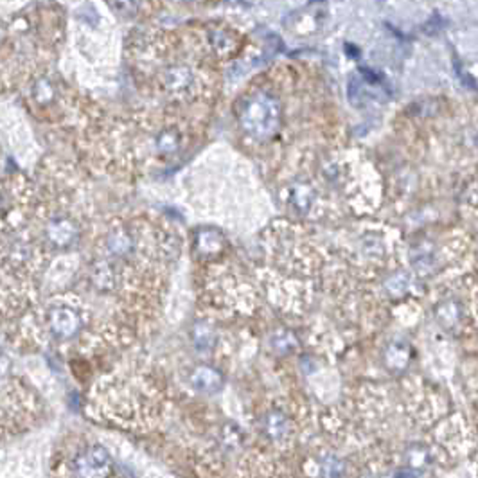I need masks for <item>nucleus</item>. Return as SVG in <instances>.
Wrapping results in <instances>:
<instances>
[{
  "label": "nucleus",
  "instance_id": "f257e3e1",
  "mask_svg": "<svg viewBox=\"0 0 478 478\" xmlns=\"http://www.w3.org/2000/svg\"><path fill=\"white\" fill-rule=\"evenodd\" d=\"M71 470L74 478H110L114 473L112 455L101 444H90L74 455Z\"/></svg>",
  "mask_w": 478,
  "mask_h": 478
},
{
  "label": "nucleus",
  "instance_id": "f03ea898",
  "mask_svg": "<svg viewBox=\"0 0 478 478\" xmlns=\"http://www.w3.org/2000/svg\"><path fill=\"white\" fill-rule=\"evenodd\" d=\"M45 324L54 338L71 340L83 329V317L67 304H52L45 310Z\"/></svg>",
  "mask_w": 478,
  "mask_h": 478
},
{
  "label": "nucleus",
  "instance_id": "7ed1b4c3",
  "mask_svg": "<svg viewBox=\"0 0 478 478\" xmlns=\"http://www.w3.org/2000/svg\"><path fill=\"white\" fill-rule=\"evenodd\" d=\"M45 235H47L49 243L54 245L56 248H68L80 238V228L72 219L54 218L47 223Z\"/></svg>",
  "mask_w": 478,
  "mask_h": 478
},
{
  "label": "nucleus",
  "instance_id": "20e7f679",
  "mask_svg": "<svg viewBox=\"0 0 478 478\" xmlns=\"http://www.w3.org/2000/svg\"><path fill=\"white\" fill-rule=\"evenodd\" d=\"M189 383L195 391L204 392V394H216L223 388V376L214 367L198 365L192 369Z\"/></svg>",
  "mask_w": 478,
  "mask_h": 478
},
{
  "label": "nucleus",
  "instance_id": "39448f33",
  "mask_svg": "<svg viewBox=\"0 0 478 478\" xmlns=\"http://www.w3.org/2000/svg\"><path fill=\"white\" fill-rule=\"evenodd\" d=\"M412 360V347L405 340H392L383 351V363L394 374H401L408 369Z\"/></svg>",
  "mask_w": 478,
  "mask_h": 478
},
{
  "label": "nucleus",
  "instance_id": "423d86ee",
  "mask_svg": "<svg viewBox=\"0 0 478 478\" xmlns=\"http://www.w3.org/2000/svg\"><path fill=\"white\" fill-rule=\"evenodd\" d=\"M435 319L444 329L451 331L458 326V324L462 322L464 319V310L462 306L457 302V300L446 299L443 302H439L437 307H435Z\"/></svg>",
  "mask_w": 478,
  "mask_h": 478
},
{
  "label": "nucleus",
  "instance_id": "0eeeda50",
  "mask_svg": "<svg viewBox=\"0 0 478 478\" xmlns=\"http://www.w3.org/2000/svg\"><path fill=\"white\" fill-rule=\"evenodd\" d=\"M108 252L116 257H128L135 252V239L126 228H117L106 238Z\"/></svg>",
  "mask_w": 478,
  "mask_h": 478
},
{
  "label": "nucleus",
  "instance_id": "6e6552de",
  "mask_svg": "<svg viewBox=\"0 0 478 478\" xmlns=\"http://www.w3.org/2000/svg\"><path fill=\"white\" fill-rule=\"evenodd\" d=\"M263 430L268 439L279 443V441H283L286 437L288 431H290V421H288V417L281 410H271L264 415Z\"/></svg>",
  "mask_w": 478,
  "mask_h": 478
},
{
  "label": "nucleus",
  "instance_id": "1a4fd4ad",
  "mask_svg": "<svg viewBox=\"0 0 478 478\" xmlns=\"http://www.w3.org/2000/svg\"><path fill=\"white\" fill-rule=\"evenodd\" d=\"M92 283L97 290L110 291L116 288V270L108 261H99L92 268Z\"/></svg>",
  "mask_w": 478,
  "mask_h": 478
},
{
  "label": "nucleus",
  "instance_id": "9d476101",
  "mask_svg": "<svg viewBox=\"0 0 478 478\" xmlns=\"http://www.w3.org/2000/svg\"><path fill=\"white\" fill-rule=\"evenodd\" d=\"M192 342L198 351H211L216 345V333L209 324L198 322L192 327Z\"/></svg>",
  "mask_w": 478,
  "mask_h": 478
},
{
  "label": "nucleus",
  "instance_id": "9b49d317",
  "mask_svg": "<svg viewBox=\"0 0 478 478\" xmlns=\"http://www.w3.org/2000/svg\"><path fill=\"white\" fill-rule=\"evenodd\" d=\"M271 347H274L279 355H291V353L297 351L299 340H297V336L293 335L291 331H279V333H275L274 338H271Z\"/></svg>",
  "mask_w": 478,
  "mask_h": 478
},
{
  "label": "nucleus",
  "instance_id": "f8f14e48",
  "mask_svg": "<svg viewBox=\"0 0 478 478\" xmlns=\"http://www.w3.org/2000/svg\"><path fill=\"white\" fill-rule=\"evenodd\" d=\"M221 235L218 234V232H204V234H198V238H196V248H198L200 252H204V254L211 255L214 254V252H219L221 250Z\"/></svg>",
  "mask_w": 478,
  "mask_h": 478
},
{
  "label": "nucleus",
  "instance_id": "ddd939ff",
  "mask_svg": "<svg viewBox=\"0 0 478 478\" xmlns=\"http://www.w3.org/2000/svg\"><path fill=\"white\" fill-rule=\"evenodd\" d=\"M385 288H387L388 293L392 297H396V299L403 297L408 291V288H410V275L405 274V271H399V274L392 275L391 279L385 283Z\"/></svg>",
  "mask_w": 478,
  "mask_h": 478
},
{
  "label": "nucleus",
  "instance_id": "4468645a",
  "mask_svg": "<svg viewBox=\"0 0 478 478\" xmlns=\"http://www.w3.org/2000/svg\"><path fill=\"white\" fill-rule=\"evenodd\" d=\"M322 474L324 478H343V474H345V464L338 457H335V455L326 457L322 462Z\"/></svg>",
  "mask_w": 478,
  "mask_h": 478
},
{
  "label": "nucleus",
  "instance_id": "2eb2a0df",
  "mask_svg": "<svg viewBox=\"0 0 478 478\" xmlns=\"http://www.w3.org/2000/svg\"><path fill=\"white\" fill-rule=\"evenodd\" d=\"M32 97H35L38 103H49V101L54 97V88H52L51 81L42 78V80L36 81L32 85Z\"/></svg>",
  "mask_w": 478,
  "mask_h": 478
},
{
  "label": "nucleus",
  "instance_id": "dca6fc26",
  "mask_svg": "<svg viewBox=\"0 0 478 478\" xmlns=\"http://www.w3.org/2000/svg\"><path fill=\"white\" fill-rule=\"evenodd\" d=\"M396 478H417V474L412 470H399L398 473H396Z\"/></svg>",
  "mask_w": 478,
  "mask_h": 478
}]
</instances>
